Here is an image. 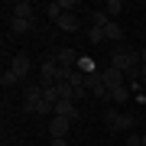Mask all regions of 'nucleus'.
<instances>
[{
    "mask_svg": "<svg viewBox=\"0 0 146 146\" xmlns=\"http://www.w3.org/2000/svg\"><path fill=\"white\" fill-rule=\"evenodd\" d=\"M143 146H146V133H143Z\"/></svg>",
    "mask_w": 146,
    "mask_h": 146,
    "instance_id": "5701e85b",
    "label": "nucleus"
},
{
    "mask_svg": "<svg viewBox=\"0 0 146 146\" xmlns=\"http://www.w3.org/2000/svg\"><path fill=\"white\" fill-rule=\"evenodd\" d=\"M29 65H33V62H29V55H23V52H20V55H13V62H10V68L16 72V78H20V81L29 75Z\"/></svg>",
    "mask_w": 146,
    "mask_h": 146,
    "instance_id": "9d476101",
    "label": "nucleus"
},
{
    "mask_svg": "<svg viewBox=\"0 0 146 146\" xmlns=\"http://www.w3.org/2000/svg\"><path fill=\"white\" fill-rule=\"evenodd\" d=\"M140 65H146V46L140 49Z\"/></svg>",
    "mask_w": 146,
    "mask_h": 146,
    "instance_id": "4be33fe9",
    "label": "nucleus"
},
{
    "mask_svg": "<svg viewBox=\"0 0 146 146\" xmlns=\"http://www.w3.org/2000/svg\"><path fill=\"white\" fill-rule=\"evenodd\" d=\"M52 146H68V140L65 136H52Z\"/></svg>",
    "mask_w": 146,
    "mask_h": 146,
    "instance_id": "aec40b11",
    "label": "nucleus"
},
{
    "mask_svg": "<svg viewBox=\"0 0 146 146\" xmlns=\"http://www.w3.org/2000/svg\"><path fill=\"white\" fill-rule=\"evenodd\" d=\"M110 68H117V72H123V75H130L140 68V52L136 49H120V52L110 55Z\"/></svg>",
    "mask_w": 146,
    "mask_h": 146,
    "instance_id": "f257e3e1",
    "label": "nucleus"
},
{
    "mask_svg": "<svg viewBox=\"0 0 146 146\" xmlns=\"http://www.w3.org/2000/svg\"><path fill=\"white\" fill-rule=\"evenodd\" d=\"M84 36H88V42H91V46H98V42H104V39H107L101 26H88V33H84Z\"/></svg>",
    "mask_w": 146,
    "mask_h": 146,
    "instance_id": "4468645a",
    "label": "nucleus"
},
{
    "mask_svg": "<svg viewBox=\"0 0 146 146\" xmlns=\"http://www.w3.org/2000/svg\"><path fill=\"white\" fill-rule=\"evenodd\" d=\"M136 75H140V81H143V88H146V65H140V72H136Z\"/></svg>",
    "mask_w": 146,
    "mask_h": 146,
    "instance_id": "412c9836",
    "label": "nucleus"
},
{
    "mask_svg": "<svg viewBox=\"0 0 146 146\" xmlns=\"http://www.w3.org/2000/svg\"><path fill=\"white\" fill-rule=\"evenodd\" d=\"M55 7H58V13H75L78 10V0H55Z\"/></svg>",
    "mask_w": 146,
    "mask_h": 146,
    "instance_id": "a211bd4d",
    "label": "nucleus"
},
{
    "mask_svg": "<svg viewBox=\"0 0 146 146\" xmlns=\"http://www.w3.org/2000/svg\"><path fill=\"white\" fill-rule=\"evenodd\" d=\"M104 13L114 20V16H120L123 13V0H107V7H104Z\"/></svg>",
    "mask_w": 146,
    "mask_h": 146,
    "instance_id": "2eb2a0df",
    "label": "nucleus"
},
{
    "mask_svg": "<svg viewBox=\"0 0 146 146\" xmlns=\"http://www.w3.org/2000/svg\"><path fill=\"white\" fill-rule=\"evenodd\" d=\"M104 81H107V91H114V88H123V84H127V75L107 65V68H104Z\"/></svg>",
    "mask_w": 146,
    "mask_h": 146,
    "instance_id": "0eeeda50",
    "label": "nucleus"
},
{
    "mask_svg": "<svg viewBox=\"0 0 146 146\" xmlns=\"http://www.w3.org/2000/svg\"><path fill=\"white\" fill-rule=\"evenodd\" d=\"M68 130H72V120L52 114V120H49V133H52V136H68Z\"/></svg>",
    "mask_w": 146,
    "mask_h": 146,
    "instance_id": "6e6552de",
    "label": "nucleus"
},
{
    "mask_svg": "<svg viewBox=\"0 0 146 146\" xmlns=\"http://www.w3.org/2000/svg\"><path fill=\"white\" fill-rule=\"evenodd\" d=\"M104 123H107L110 133H123V130H130V127L136 123V117L133 114H117V110H110V114L104 117Z\"/></svg>",
    "mask_w": 146,
    "mask_h": 146,
    "instance_id": "f03ea898",
    "label": "nucleus"
},
{
    "mask_svg": "<svg viewBox=\"0 0 146 146\" xmlns=\"http://www.w3.org/2000/svg\"><path fill=\"white\" fill-rule=\"evenodd\" d=\"M104 36H107V39H114V42H117V39H123V29H120V23H117V20H110L107 26H104Z\"/></svg>",
    "mask_w": 146,
    "mask_h": 146,
    "instance_id": "ddd939ff",
    "label": "nucleus"
},
{
    "mask_svg": "<svg viewBox=\"0 0 146 146\" xmlns=\"http://www.w3.org/2000/svg\"><path fill=\"white\" fill-rule=\"evenodd\" d=\"M107 23H110V16H107L104 10H94V13H91V26H101V29H104Z\"/></svg>",
    "mask_w": 146,
    "mask_h": 146,
    "instance_id": "f3484780",
    "label": "nucleus"
},
{
    "mask_svg": "<svg viewBox=\"0 0 146 146\" xmlns=\"http://www.w3.org/2000/svg\"><path fill=\"white\" fill-rule=\"evenodd\" d=\"M55 114L75 123V120L81 117V110H78V104H75V101H58V104H55Z\"/></svg>",
    "mask_w": 146,
    "mask_h": 146,
    "instance_id": "423d86ee",
    "label": "nucleus"
},
{
    "mask_svg": "<svg viewBox=\"0 0 146 146\" xmlns=\"http://www.w3.org/2000/svg\"><path fill=\"white\" fill-rule=\"evenodd\" d=\"M88 91H91V98H107L104 68H98V72H91V75H88Z\"/></svg>",
    "mask_w": 146,
    "mask_h": 146,
    "instance_id": "20e7f679",
    "label": "nucleus"
},
{
    "mask_svg": "<svg viewBox=\"0 0 146 146\" xmlns=\"http://www.w3.org/2000/svg\"><path fill=\"white\" fill-rule=\"evenodd\" d=\"M130 88H127V84H123V88H114V91H107V101H114V104H127V101H130Z\"/></svg>",
    "mask_w": 146,
    "mask_h": 146,
    "instance_id": "9b49d317",
    "label": "nucleus"
},
{
    "mask_svg": "<svg viewBox=\"0 0 146 146\" xmlns=\"http://www.w3.org/2000/svg\"><path fill=\"white\" fill-rule=\"evenodd\" d=\"M7 20H33V3L29 0H13V3H3Z\"/></svg>",
    "mask_w": 146,
    "mask_h": 146,
    "instance_id": "7ed1b4c3",
    "label": "nucleus"
},
{
    "mask_svg": "<svg viewBox=\"0 0 146 146\" xmlns=\"http://www.w3.org/2000/svg\"><path fill=\"white\" fill-rule=\"evenodd\" d=\"M0 84H3V88H13V84H20V78H16L13 68H3V75H0Z\"/></svg>",
    "mask_w": 146,
    "mask_h": 146,
    "instance_id": "dca6fc26",
    "label": "nucleus"
},
{
    "mask_svg": "<svg viewBox=\"0 0 146 146\" xmlns=\"http://www.w3.org/2000/svg\"><path fill=\"white\" fill-rule=\"evenodd\" d=\"M127 146H143V133H140V136L130 133V136H127Z\"/></svg>",
    "mask_w": 146,
    "mask_h": 146,
    "instance_id": "6ab92c4d",
    "label": "nucleus"
},
{
    "mask_svg": "<svg viewBox=\"0 0 146 146\" xmlns=\"http://www.w3.org/2000/svg\"><path fill=\"white\" fill-rule=\"evenodd\" d=\"M55 26L62 29V33H78L81 29V20H78V13H62L55 20Z\"/></svg>",
    "mask_w": 146,
    "mask_h": 146,
    "instance_id": "39448f33",
    "label": "nucleus"
},
{
    "mask_svg": "<svg viewBox=\"0 0 146 146\" xmlns=\"http://www.w3.org/2000/svg\"><path fill=\"white\" fill-rule=\"evenodd\" d=\"M78 52H75V49H58V55H55V62L62 65V68H78Z\"/></svg>",
    "mask_w": 146,
    "mask_h": 146,
    "instance_id": "1a4fd4ad",
    "label": "nucleus"
},
{
    "mask_svg": "<svg viewBox=\"0 0 146 146\" xmlns=\"http://www.w3.org/2000/svg\"><path fill=\"white\" fill-rule=\"evenodd\" d=\"M33 23L36 20H10V33L13 36H26V33L33 29Z\"/></svg>",
    "mask_w": 146,
    "mask_h": 146,
    "instance_id": "f8f14e48",
    "label": "nucleus"
}]
</instances>
